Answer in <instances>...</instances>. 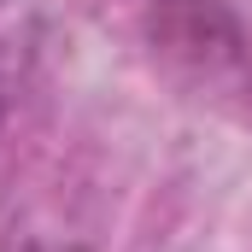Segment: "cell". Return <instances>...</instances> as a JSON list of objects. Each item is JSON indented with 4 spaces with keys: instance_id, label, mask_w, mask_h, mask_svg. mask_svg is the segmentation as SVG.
Wrapping results in <instances>:
<instances>
[{
    "instance_id": "1",
    "label": "cell",
    "mask_w": 252,
    "mask_h": 252,
    "mask_svg": "<svg viewBox=\"0 0 252 252\" xmlns=\"http://www.w3.org/2000/svg\"><path fill=\"white\" fill-rule=\"evenodd\" d=\"M141 35L158 70L199 100L252 106V30L235 0H147Z\"/></svg>"
},
{
    "instance_id": "2",
    "label": "cell",
    "mask_w": 252,
    "mask_h": 252,
    "mask_svg": "<svg viewBox=\"0 0 252 252\" xmlns=\"http://www.w3.org/2000/svg\"><path fill=\"white\" fill-rule=\"evenodd\" d=\"M24 59H30V12H24V0H0V129H6L18 82H24Z\"/></svg>"
}]
</instances>
